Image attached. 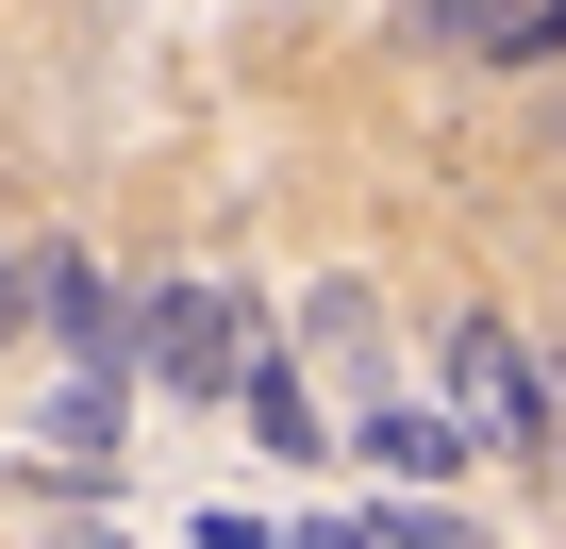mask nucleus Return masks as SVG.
Here are the masks:
<instances>
[{
  "label": "nucleus",
  "instance_id": "obj_1",
  "mask_svg": "<svg viewBox=\"0 0 566 549\" xmlns=\"http://www.w3.org/2000/svg\"><path fill=\"white\" fill-rule=\"evenodd\" d=\"M134 367H150V383H184V400L250 383V300H233V284H200V266H184V284H150V300H134Z\"/></svg>",
  "mask_w": 566,
  "mask_h": 549
},
{
  "label": "nucleus",
  "instance_id": "obj_2",
  "mask_svg": "<svg viewBox=\"0 0 566 549\" xmlns=\"http://www.w3.org/2000/svg\"><path fill=\"white\" fill-rule=\"evenodd\" d=\"M18 334H51V367H134V300L101 284L84 250H34L18 266Z\"/></svg>",
  "mask_w": 566,
  "mask_h": 549
},
{
  "label": "nucleus",
  "instance_id": "obj_3",
  "mask_svg": "<svg viewBox=\"0 0 566 549\" xmlns=\"http://www.w3.org/2000/svg\"><path fill=\"white\" fill-rule=\"evenodd\" d=\"M450 416L483 433V450H549V400H533V367H516V317H450Z\"/></svg>",
  "mask_w": 566,
  "mask_h": 549
},
{
  "label": "nucleus",
  "instance_id": "obj_4",
  "mask_svg": "<svg viewBox=\"0 0 566 549\" xmlns=\"http://www.w3.org/2000/svg\"><path fill=\"white\" fill-rule=\"evenodd\" d=\"M417 34H433V67H533V51H566V0H417Z\"/></svg>",
  "mask_w": 566,
  "mask_h": 549
},
{
  "label": "nucleus",
  "instance_id": "obj_5",
  "mask_svg": "<svg viewBox=\"0 0 566 549\" xmlns=\"http://www.w3.org/2000/svg\"><path fill=\"white\" fill-rule=\"evenodd\" d=\"M301 350H317L334 383L384 400V300H367V284H317V300H301Z\"/></svg>",
  "mask_w": 566,
  "mask_h": 549
},
{
  "label": "nucleus",
  "instance_id": "obj_6",
  "mask_svg": "<svg viewBox=\"0 0 566 549\" xmlns=\"http://www.w3.org/2000/svg\"><path fill=\"white\" fill-rule=\"evenodd\" d=\"M367 450H384V466H417V483H433V466H467V450H483V433H467V416H433V400H367Z\"/></svg>",
  "mask_w": 566,
  "mask_h": 549
},
{
  "label": "nucleus",
  "instance_id": "obj_7",
  "mask_svg": "<svg viewBox=\"0 0 566 549\" xmlns=\"http://www.w3.org/2000/svg\"><path fill=\"white\" fill-rule=\"evenodd\" d=\"M250 433H266V450H317V383H301V350H250Z\"/></svg>",
  "mask_w": 566,
  "mask_h": 549
},
{
  "label": "nucleus",
  "instance_id": "obj_8",
  "mask_svg": "<svg viewBox=\"0 0 566 549\" xmlns=\"http://www.w3.org/2000/svg\"><path fill=\"white\" fill-rule=\"evenodd\" d=\"M301 549H384V532L367 516H301Z\"/></svg>",
  "mask_w": 566,
  "mask_h": 549
},
{
  "label": "nucleus",
  "instance_id": "obj_9",
  "mask_svg": "<svg viewBox=\"0 0 566 549\" xmlns=\"http://www.w3.org/2000/svg\"><path fill=\"white\" fill-rule=\"evenodd\" d=\"M400 549H483V532H450V516H417V532H400Z\"/></svg>",
  "mask_w": 566,
  "mask_h": 549
},
{
  "label": "nucleus",
  "instance_id": "obj_10",
  "mask_svg": "<svg viewBox=\"0 0 566 549\" xmlns=\"http://www.w3.org/2000/svg\"><path fill=\"white\" fill-rule=\"evenodd\" d=\"M0 350H18V266H0Z\"/></svg>",
  "mask_w": 566,
  "mask_h": 549
},
{
  "label": "nucleus",
  "instance_id": "obj_11",
  "mask_svg": "<svg viewBox=\"0 0 566 549\" xmlns=\"http://www.w3.org/2000/svg\"><path fill=\"white\" fill-rule=\"evenodd\" d=\"M549 483H566V433H549Z\"/></svg>",
  "mask_w": 566,
  "mask_h": 549
}]
</instances>
